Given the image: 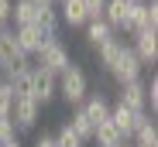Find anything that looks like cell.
Here are the masks:
<instances>
[{
  "label": "cell",
  "mask_w": 158,
  "mask_h": 147,
  "mask_svg": "<svg viewBox=\"0 0 158 147\" xmlns=\"http://www.w3.org/2000/svg\"><path fill=\"white\" fill-rule=\"evenodd\" d=\"M10 7H14V0H0V28L10 24Z\"/></svg>",
  "instance_id": "cell-27"
},
{
  "label": "cell",
  "mask_w": 158,
  "mask_h": 147,
  "mask_svg": "<svg viewBox=\"0 0 158 147\" xmlns=\"http://www.w3.org/2000/svg\"><path fill=\"white\" fill-rule=\"evenodd\" d=\"M52 137H55V147H83V140L76 137V130H72L69 123H62V127L52 133Z\"/></svg>",
  "instance_id": "cell-22"
},
{
  "label": "cell",
  "mask_w": 158,
  "mask_h": 147,
  "mask_svg": "<svg viewBox=\"0 0 158 147\" xmlns=\"http://www.w3.org/2000/svg\"><path fill=\"white\" fill-rule=\"evenodd\" d=\"M131 48L141 58V65H155L158 62V31H134L131 34Z\"/></svg>",
  "instance_id": "cell-9"
},
{
  "label": "cell",
  "mask_w": 158,
  "mask_h": 147,
  "mask_svg": "<svg viewBox=\"0 0 158 147\" xmlns=\"http://www.w3.org/2000/svg\"><path fill=\"white\" fill-rule=\"evenodd\" d=\"M79 110H83V113H86V120H89V123H93V127H96V123H103V120H107V116H110V103H107V96H100V92H96V96L89 92V96H86V99H83V103H79Z\"/></svg>",
  "instance_id": "cell-15"
},
{
  "label": "cell",
  "mask_w": 158,
  "mask_h": 147,
  "mask_svg": "<svg viewBox=\"0 0 158 147\" xmlns=\"http://www.w3.org/2000/svg\"><path fill=\"white\" fill-rule=\"evenodd\" d=\"M59 21L62 24H69V28H83V24L89 21V14H86V7H83V0H59Z\"/></svg>",
  "instance_id": "cell-12"
},
{
  "label": "cell",
  "mask_w": 158,
  "mask_h": 147,
  "mask_svg": "<svg viewBox=\"0 0 158 147\" xmlns=\"http://www.w3.org/2000/svg\"><path fill=\"white\" fill-rule=\"evenodd\" d=\"M31 62V55H24L21 52V44H17V38H14V28H0V65H4V75L7 72H14V68H21V65H28Z\"/></svg>",
  "instance_id": "cell-4"
},
{
  "label": "cell",
  "mask_w": 158,
  "mask_h": 147,
  "mask_svg": "<svg viewBox=\"0 0 158 147\" xmlns=\"http://www.w3.org/2000/svg\"><path fill=\"white\" fill-rule=\"evenodd\" d=\"M35 147H55V137H52V133H41V137L35 140Z\"/></svg>",
  "instance_id": "cell-28"
},
{
  "label": "cell",
  "mask_w": 158,
  "mask_h": 147,
  "mask_svg": "<svg viewBox=\"0 0 158 147\" xmlns=\"http://www.w3.org/2000/svg\"><path fill=\"white\" fill-rule=\"evenodd\" d=\"M35 28H38L45 38H59V28H62V21H59V10H55V4H38Z\"/></svg>",
  "instance_id": "cell-13"
},
{
  "label": "cell",
  "mask_w": 158,
  "mask_h": 147,
  "mask_svg": "<svg viewBox=\"0 0 158 147\" xmlns=\"http://www.w3.org/2000/svg\"><path fill=\"white\" fill-rule=\"evenodd\" d=\"M10 116H14V123H17V133H28V130L38 127L41 106L31 99L28 92H17V96H14V106H10Z\"/></svg>",
  "instance_id": "cell-5"
},
{
  "label": "cell",
  "mask_w": 158,
  "mask_h": 147,
  "mask_svg": "<svg viewBox=\"0 0 158 147\" xmlns=\"http://www.w3.org/2000/svg\"><path fill=\"white\" fill-rule=\"evenodd\" d=\"M10 106H14V89H10V82L4 79V82H0V116H7Z\"/></svg>",
  "instance_id": "cell-23"
},
{
  "label": "cell",
  "mask_w": 158,
  "mask_h": 147,
  "mask_svg": "<svg viewBox=\"0 0 158 147\" xmlns=\"http://www.w3.org/2000/svg\"><path fill=\"white\" fill-rule=\"evenodd\" d=\"M131 147H141V144H131Z\"/></svg>",
  "instance_id": "cell-32"
},
{
  "label": "cell",
  "mask_w": 158,
  "mask_h": 147,
  "mask_svg": "<svg viewBox=\"0 0 158 147\" xmlns=\"http://www.w3.org/2000/svg\"><path fill=\"white\" fill-rule=\"evenodd\" d=\"M93 140H96V147H127V137L114 127V120H110V116L103 120V123L93 127Z\"/></svg>",
  "instance_id": "cell-11"
},
{
  "label": "cell",
  "mask_w": 158,
  "mask_h": 147,
  "mask_svg": "<svg viewBox=\"0 0 158 147\" xmlns=\"http://www.w3.org/2000/svg\"><path fill=\"white\" fill-rule=\"evenodd\" d=\"M0 82H4V65H0Z\"/></svg>",
  "instance_id": "cell-31"
},
{
  "label": "cell",
  "mask_w": 158,
  "mask_h": 147,
  "mask_svg": "<svg viewBox=\"0 0 158 147\" xmlns=\"http://www.w3.org/2000/svg\"><path fill=\"white\" fill-rule=\"evenodd\" d=\"M10 137H17V123H14V116L7 113V116H0V144L10 140Z\"/></svg>",
  "instance_id": "cell-25"
},
{
  "label": "cell",
  "mask_w": 158,
  "mask_h": 147,
  "mask_svg": "<svg viewBox=\"0 0 158 147\" xmlns=\"http://www.w3.org/2000/svg\"><path fill=\"white\" fill-rule=\"evenodd\" d=\"M14 38H17V44H21L24 55H35L38 48H41V41H45V34L35 28V24H17V28H14Z\"/></svg>",
  "instance_id": "cell-16"
},
{
  "label": "cell",
  "mask_w": 158,
  "mask_h": 147,
  "mask_svg": "<svg viewBox=\"0 0 158 147\" xmlns=\"http://www.w3.org/2000/svg\"><path fill=\"white\" fill-rule=\"evenodd\" d=\"M103 4H107V0H83V7H86V14H89V21L103 14Z\"/></svg>",
  "instance_id": "cell-26"
},
{
  "label": "cell",
  "mask_w": 158,
  "mask_h": 147,
  "mask_svg": "<svg viewBox=\"0 0 158 147\" xmlns=\"http://www.w3.org/2000/svg\"><path fill=\"white\" fill-rule=\"evenodd\" d=\"M141 58L134 55V48H131V44H124L120 48V55H117V62L107 68L110 72V75H114V82L120 86V82H131V79H141Z\"/></svg>",
  "instance_id": "cell-7"
},
{
  "label": "cell",
  "mask_w": 158,
  "mask_h": 147,
  "mask_svg": "<svg viewBox=\"0 0 158 147\" xmlns=\"http://www.w3.org/2000/svg\"><path fill=\"white\" fill-rule=\"evenodd\" d=\"M117 103H124V106H131V110H148V106H144V79H131V82H120Z\"/></svg>",
  "instance_id": "cell-14"
},
{
  "label": "cell",
  "mask_w": 158,
  "mask_h": 147,
  "mask_svg": "<svg viewBox=\"0 0 158 147\" xmlns=\"http://www.w3.org/2000/svg\"><path fill=\"white\" fill-rule=\"evenodd\" d=\"M35 58V65H41V68H48V72H65V65H69V48L62 44V38H45L41 41V48L31 55Z\"/></svg>",
  "instance_id": "cell-3"
},
{
  "label": "cell",
  "mask_w": 158,
  "mask_h": 147,
  "mask_svg": "<svg viewBox=\"0 0 158 147\" xmlns=\"http://www.w3.org/2000/svg\"><path fill=\"white\" fill-rule=\"evenodd\" d=\"M134 31H158V4L155 0H131L127 34H134Z\"/></svg>",
  "instance_id": "cell-6"
},
{
  "label": "cell",
  "mask_w": 158,
  "mask_h": 147,
  "mask_svg": "<svg viewBox=\"0 0 158 147\" xmlns=\"http://www.w3.org/2000/svg\"><path fill=\"white\" fill-rule=\"evenodd\" d=\"M110 120H114V127L131 140L134 130H138V123L148 120V110H131V106H124V103H114V106H110Z\"/></svg>",
  "instance_id": "cell-8"
},
{
  "label": "cell",
  "mask_w": 158,
  "mask_h": 147,
  "mask_svg": "<svg viewBox=\"0 0 158 147\" xmlns=\"http://www.w3.org/2000/svg\"><path fill=\"white\" fill-rule=\"evenodd\" d=\"M120 48H124V38H117V34H114L110 41H103V44L96 48V55H100V65H103V68H110V65L117 62V55H120Z\"/></svg>",
  "instance_id": "cell-20"
},
{
  "label": "cell",
  "mask_w": 158,
  "mask_h": 147,
  "mask_svg": "<svg viewBox=\"0 0 158 147\" xmlns=\"http://www.w3.org/2000/svg\"><path fill=\"white\" fill-rule=\"evenodd\" d=\"M0 147H24V144H21L17 137H10V140H4V144H0Z\"/></svg>",
  "instance_id": "cell-29"
},
{
  "label": "cell",
  "mask_w": 158,
  "mask_h": 147,
  "mask_svg": "<svg viewBox=\"0 0 158 147\" xmlns=\"http://www.w3.org/2000/svg\"><path fill=\"white\" fill-rule=\"evenodd\" d=\"M69 127L76 130V137L83 140V144H89V140H93V123H89V120H86V113L79 110V106H76V113L69 116Z\"/></svg>",
  "instance_id": "cell-21"
},
{
  "label": "cell",
  "mask_w": 158,
  "mask_h": 147,
  "mask_svg": "<svg viewBox=\"0 0 158 147\" xmlns=\"http://www.w3.org/2000/svg\"><path fill=\"white\" fill-rule=\"evenodd\" d=\"M59 96L69 103V106H79L89 96V75L86 68H79L76 62L65 65V72H59Z\"/></svg>",
  "instance_id": "cell-1"
},
{
  "label": "cell",
  "mask_w": 158,
  "mask_h": 147,
  "mask_svg": "<svg viewBox=\"0 0 158 147\" xmlns=\"http://www.w3.org/2000/svg\"><path fill=\"white\" fill-rule=\"evenodd\" d=\"M55 4H59V0H55Z\"/></svg>",
  "instance_id": "cell-33"
},
{
  "label": "cell",
  "mask_w": 158,
  "mask_h": 147,
  "mask_svg": "<svg viewBox=\"0 0 158 147\" xmlns=\"http://www.w3.org/2000/svg\"><path fill=\"white\" fill-rule=\"evenodd\" d=\"M131 140L141 144V147H158V127H155V120H151V116H148V120H141Z\"/></svg>",
  "instance_id": "cell-19"
},
{
  "label": "cell",
  "mask_w": 158,
  "mask_h": 147,
  "mask_svg": "<svg viewBox=\"0 0 158 147\" xmlns=\"http://www.w3.org/2000/svg\"><path fill=\"white\" fill-rule=\"evenodd\" d=\"M83 28H86V41H89V48H100L103 41H110V38L117 34V31H114V28H110V24L103 21V17H93V21H86Z\"/></svg>",
  "instance_id": "cell-17"
},
{
  "label": "cell",
  "mask_w": 158,
  "mask_h": 147,
  "mask_svg": "<svg viewBox=\"0 0 158 147\" xmlns=\"http://www.w3.org/2000/svg\"><path fill=\"white\" fill-rule=\"evenodd\" d=\"M28 96H31L38 106H48V103L59 96V75H55V72H48V68H41V65H31Z\"/></svg>",
  "instance_id": "cell-2"
},
{
  "label": "cell",
  "mask_w": 158,
  "mask_h": 147,
  "mask_svg": "<svg viewBox=\"0 0 158 147\" xmlns=\"http://www.w3.org/2000/svg\"><path fill=\"white\" fill-rule=\"evenodd\" d=\"M35 17H38V4H35V0H14V7H10L14 28H17V24H35Z\"/></svg>",
  "instance_id": "cell-18"
},
{
  "label": "cell",
  "mask_w": 158,
  "mask_h": 147,
  "mask_svg": "<svg viewBox=\"0 0 158 147\" xmlns=\"http://www.w3.org/2000/svg\"><path fill=\"white\" fill-rule=\"evenodd\" d=\"M100 17L107 21L114 31H127V24H131V0H107Z\"/></svg>",
  "instance_id": "cell-10"
},
{
  "label": "cell",
  "mask_w": 158,
  "mask_h": 147,
  "mask_svg": "<svg viewBox=\"0 0 158 147\" xmlns=\"http://www.w3.org/2000/svg\"><path fill=\"white\" fill-rule=\"evenodd\" d=\"M35 4H55V0H35Z\"/></svg>",
  "instance_id": "cell-30"
},
{
  "label": "cell",
  "mask_w": 158,
  "mask_h": 147,
  "mask_svg": "<svg viewBox=\"0 0 158 147\" xmlns=\"http://www.w3.org/2000/svg\"><path fill=\"white\" fill-rule=\"evenodd\" d=\"M144 106L155 113L158 110V79L151 75V82H144Z\"/></svg>",
  "instance_id": "cell-24"
}]
</instances>
